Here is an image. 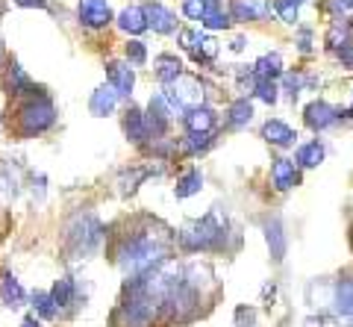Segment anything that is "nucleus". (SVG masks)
<instances>
[{
  "mask_svg": "<svg viewBox=\"0 0 353 327\" xmlns=\"http://www.w3.org/2000/svg\"><path fill=\"white\" fill-rule=\"evenodd\" d=\"M53 121H57V109H53V103L44 95H36L32 101H27L24 106L18 109L21 136H39L48 127H53Z\"/></svg>",
  "mask_w": 353,
  "mask_h": 327,
  "instance_id": "3",
  "label": "nucleus"
},
{
  "mask_svg": "<svg viewBox=\"0 0 353 327\" xmlns=\"http://www.w3.org/2000/svg\"><path fill=\"white\" fill-rule=\"evenodd\" d=\"M162 95H165V101L171 103L174 112H192V109L203 106V86H201V80L185 77V74L180 80L165 86Z\"/></svg>",
  "mask_w": 353,
  "mask_h": 327,
  "instance_id": "5",
  "label": "nucleus"
},
{
  "mask_svg": "<svg viewBox=\"0 0 353 327\" xmlns=\"http://www.w3.org/2000/svg\"><path fill=\"white\" fill-rule=\"evenodd\" d=\"M206 6H209V0H185V3H183V12H185V18L201 21L203 12H206Z\"/></svg>",
  "mask_w": 353,
  "mask_h": 327,
  "instance_id": "34",
  "label": "nucleus"
},
{
  "mask_svg": "<svg viewBox=\"0 0 353 327\" xmlns=\"http://www.w3.org/2000/svg\"><path fill=\"white\" fill-rule=\"evenodd\" d=\"M347 112H341V109H333L330 103H324V101H312L306 106V112H303V118H306V124L312 127V130H327V127H333L339 118H345Z\"/></svg>",
  "mask_w": 353,
  "mask_h": 327,
  "instance_id": "9",
  "label": "nucleus"
},
{
  "mask_svg": "<svg viewBox=\"0 0 353 327\" xmlns=\"http://www.w3.org/2000/svg\"><path fill=\"white\" fill-rule=\"evenodd\" d=\"M265 239H268V248H271V257L283 263L285 257V233L280 227V218H271V221H265Z\"/></svg>",
  "mask_w": 353,
  "mask_h": 327,
  "instance_id": "17",
  "label": "nucleus"
},
{
  "mask_svg": "<svg viewBox=\"0 0 353 327\" xmlns=\"http://www.w3.org/2000/svg\"><path fill=\"white\" fill-rule=\"evenodd\" d=\"M18 6H24V9H44L48 6V0H15Z\"/></svg>",
  "mask_w": 353,
  "mask_h": 327,
  "instance_id": "40",
  "label": "nucleus"
},
{
  "mask_svg": "<svg viewBox=\"0 0 353 327\" xmlns=\"http://www.w3.org/2000/svg\"><path fill=\"white\" fill-rule=\"evenodd\" d=\"M289 3H294V6H297V3H303V0H289Z\"/></svg>",
  "mask_w": 353,
  "mask_h": 327,
  "instance_id": "44",
  "label": "nucleus"
},
{
  "mask_svg": "<svg viewBox=\"0 0 353 327\" xmlns=\"http://www.w3.org/2000/svg\"><path fill=\"white\" fill-rule=\"evenodd\" d=\"M118 97H121V95L112 89V86H101V89L92 95V101H88V109H92V115L106 118V115H112V112H115Z\"/></svg>",
  "mask_w": 353,
  "mask_h": 327,
  "instance_id": "11",
  "label": "nucleus"
},
{
  "mask_svg": "<svg viewBox=\"0 0 353 327\" xmlns=\"http://www.w3.org/2000/svg\"><path fill=\"white\" fill-rule=\"evenodd\" d=\"M203 189V174L201 171H185L180 180H176V186H174V195L176 198H192V195H197Z\"/></svg>",
  "mask_w": 353,
  "mask_h": 327,
  "instance_id": "24",
  "label": "nucleus"
},
{
  "mask_svg": "<svg viewBox=\"0 0 353 327\" xmlns=\"http://www.w3.org/2000/svg\"><path fill=\"white\" fill-rule=\"evenodd\" d=\"M24 289H21V283L12 277V275H6L3 280H0V301L6 304V307H21V304H24Z\"/></svg>",
  "mask_w": 353,
  "mask_h": 327,
  "instance_id": "23",
  "label": "nucleus"
},
{
  "mask_svg": "<svg viewBox=\"0 0 353 327\" xmlns=\"http://www.w3.org/2000/svg\"><path fill=\"white\" fill-rule=\"evenodd\" d=\"M118 27L130 32V36H139V32L148 30V15H145V6H127L124 12L118 15Z\"/></svg>",
  "mask_w": 353,
  "mask_h": 327,
  "instance_id": "14",
  "label": "nucleus"
},
{
  "mask_svg": "<svg viewBox=\"0 0 353 327\" xmlns=\"http://www.w3.org/2000/svg\"><path fill=\"white\" fill-rule=\"evenodd\" d=\"M201 41H203V36H201V32H194V30H183V32H180V45H183L185 50H194L197 45H201Z\"/></svg>",
  "mask_w": 353,
  "mask_h": 327,
  "instance_id": "37",
  "label": "nucleus"
},
{
  "mask_svg": "<svg viewBox=\"0 0 353 327\" xmlns=\"http://www.w3.org/2000/svg\"><path fill=\"white\" fill-rule=\"evenodd\" d=\"M192 53H194V59H197V62H209V59H212L215 53H218V45H215L212 39H206V36H203V41H201V45H197Z\"/></svg>",
  "mask_w": 353,
  "mask_h": 327,
  "instance_id": "33",
  "label": "nucleus"
},
{
  "mask_svg": "<svg viewBox=\"0 0 353 327\" xmlns=\"http://www.w3.org/2000/svg\"><path fill=\"white\" fill-rule=\"evenodd\" d=\"M285 86H289V95L294 97V95H297V89H301V77H294V74H289V77H285Z\"/></svg>",
  "mask_w": 353,
  "mask_h": 327,
  "instance_id": "41",
  "label": "nucleus"
},
{
  "mask_svg": "<svg viewBox=\"0 0 353 327\" xmlns=\"http://www.w3.org/2000/svg\"><path fill=\"white\" fill-rule=\"evenodd\" d=\"M268 12V6L262 3V0H236L233 6H230V15L236 21H256Z\"/></svg>",
  "mask_w": 353,
  "mask_h": 327,
  "instance_id": "21",
  "label": "nucleus"
},
{
  "mask_svg": "<svg viewBox=\"0 0 353 327\" xmlns=\"http://www.w3.org/2000/svg\"><path fill=\"white\" fill-rule=\"evenodd\" d=\"M250 118H253V106H250L248 97H241V101H236L233 106H230V124L233 127L250 124Z\"/></svg>",
  "mask_w": 353,
  "mask_h": 327,
  "instance_id": "26",
  "label": "nucleus"
},
{
  "mask_svg": "<svg viewBox=\"0 0 353 327\" xmlns=\"http://www.w3.org/2000/svg\"><path fill=\"white\" fill-rule=\"evenodd\" d=\"M301 50H309V32H301Z\"/></svg>",
  "mask_w": 353,
  "mask_h": 327,
  "instance_id": "42",
  "label": "nucleus"
},
{
  "mask_svg": "<svg viewBox=\"0 0 353 327\" xmlns=\"http://www.w3.org/2000/svg\"><path fill=\"white\" fill-rule=\"evenodd\" d=\"M171 103L165 101V95H157V97H150V103H148V115H145V121H148V133L150 136H162L165 133V127H168L171 121Z\"/></svg>",
  "mask_w": 353,
  "mask_h": 327,
  "instance_id": "8",
  "label": "nucleus"
},
{
  "mask_svg": "<svg viewBox=\"0 0 353 327\" xmlns=\"http://www.w3.org/2000/svg\"><path fill=\"white\" fill-rule=\"evenodd\" d=\"M127 59L132 62V65H141L148 59V50H145V45H141V41H130L127 45Z\"/></svg>",
  "mask_w": 353,
  "mask_h": 327,
  "instance_id": "36",
  "label": "nucleus"
},
{
  "mask_svg": "<svg viewBox=\"0 0 353 327\" xmlns=\"http://www.w3.org/2000/svg\"><path fill=\"white\" fill-rule=\"evenodd\" d=\"M327 45L330 48H345L347 45V27L341 24V21H336V27L327 32Z\"/></svg>",
  "mask_w": 353,
  "mask_h": 327,
  "instance_id": "32",
  "label": "nucleus"
},
{
  "mask_svg": "<svg viewBox=\"0 0 353 327\" xmlns=\"http://www.w3.org/2000/svg\"><path fill=\"white\" fill-rule=\"evenodd\" d=\"M339 57H341V62H345V65H353V45H350V41L345 48H339Z\"/></svg>",
  "mask_w": 353,
  "mask_h": 327,
  "instance_id": "39",
  "label": "nucleus"
},
{
  "mask_svg": "<svg viewBox=\"0 0 353 327\" xmlns=\"http://www.w3.org/2000/svg\"><path fill=\"white\" fill-rule=\"evenodd\" d=\"M21 327H41V321H39V319H32V315H30V319H24V324H21Z\"/></svg>",
  "mask_w": 353,
  "mask_h": 327,
  "instance_id": "43",
  "label": "nucleus"
},
{
  "mask_svg": "<svg viewBox=\"0 0 353 327\" xmlns=\"http://www.w3.org/2000/svg\"><path fill=\"white\" fill-rule=\"evenodd\" d=\"M106 77H109V86L121 95V97H130L132 95V86H136V74L127 62H109L106 65Z\"/></svg>",
  "mask_w": 353,
  "mask_h": 327,
  "instance_id": "10",
  "label": "nucleus"
},
{
  "mask_svg": "<svg viewBox=\"0 0 353 327\" xmlns=\"http://www.w3.org/2000/svg\"><path fill=\"white\" fill-rule=\"evenodd\" d=\"M153 68H157V80H159V83H165V86L183 77V62L176 59V57H171V53H162V57L157 59V65H153Z\"/></svg>",
  "mask_w": 353,
  "mask_h": 327,
  "instance_id": "18",
  "label": "nucleus"
},
{
  "mask_svg": "<svg viewBox=\"0 0 353 327\" xmlns=\"http://www.w3.org/2000/svg\"><path fill=\"white\" fill-rule=\"evenodd\" d=\"M103 239V227L97 221V215L92 212H80L71 218V224L65 227V250L77 259H85L88 254H94V248Z\"/></svg>",
  "mask_w": 353,
  "mask_h": 327,
  "instance_id": "2",
  "label": "nucleus"
},
{
  "mask_svg": "<svg viewBox=\"0 0 353 327\" xmlns=\"http://www.w3.org/2000/svg\"><path fill=\"white\" fill-rule=\"evenodd\" d=\"M124 130H127V139L141 145V141H148L150 133H148V121H145V112H139V109H130L127 118H124Z\"/></svg>",
  "mask_w": 353,
  "mask_h": 327,
  "instance_id": "19",
  "label": "nucleus"
},
{
  "mask_svg": "<svg viewBox=\"0 0 353 327\" xmlns=\"http://www.w3.org/2000/svg\"><path fill=\"white\" fill-rule=\"evenodd\" d=\"M150 171H145V168H139V171H132V174H124V180H121V192H136V183L139 180H145Z\"/></svg>",
  "mask_w": 353,
  "mask_h": 327,
  "instance_id": "35",
  "label": "nucleus"
},
{
  "mask_svg": "<svg viewBox=\"0 0 353 327\" xmlns=\"http://www.w3.org/2000/svg\"><path fill=\"white\" fill-rule=\"evenodd\" d=\"M262 136H265V141H271V145H277V148H289L297 139L294 130L289 124H283V121H265Z\"/></svg>",
  "mask_w": 353,
  "mask_h": 327,
  "instance_id": "15",
  "label": "nucleus"
},
{
  "mask_svg": "<svg viewBox=\"0 0 353 327\" xmlns=\"http://www.w3.org/2000/svg\"><path fill=\"white\" fill-rule=\"evenodd\" d=\"M253 92H256V97H259V101H265V103L277 101V83H274V80H256V89H253Z\"/></svg>",
  "mask_w": 353,
  "mask_h": 327,
  "instance_id": "31",
  "label": "nucleus"
},
{
  "mask_svg": "<svg viewBox=\"0 0 353 327\" xmlns=\"http://www.w3.org/2000/svg\"><path fill=\"white\" fill-rule=\"evenodd\" d=\"M80 24L88 30H101L112 21V12H109V3L106 0H80Z\"/></svg>",
  "mask_w": 353,
  "mask_h": 327,
  "instance_id": "7",
  "label": "nucleus"
},
{
  "mask_svg": "<svg viewBox=\"0 0 353 327\" xmlns=\"http://www.w3.org/2000/svg\"><path fill=\"white\" fill-rule=\"evenodd\" d=\"M321 159H324V148L318 145V141H309V145L297 150V162H301L303 168H315Z\"/></svg>",
  "mask_w": 353,
  "mask_h": 327,
  "instance_id": "25",
  "label": "nucleus"
},
{
  "mask_svg": "<svg viewBox=\"0 0 353 327\" xmlns=\"http://www.w3.org/2000/svg\"><path fill=\"white\" fill-rule=\"evenodd\" d=\"M271 180H274V186H277L280 192H285V189H292V186H297V183H301V174H297L294 162L277 159V162L271 166Z\"/></svg>",
  "mask_w": 353,
  "mask_h": 327,
  "instance_id": "13",
  "label": "nucleus"
},
{
  "mask_svg": "<svg viewBox=\"0 0 353 327\" xmlns=\"http://www.w3.org/2000/svg\"><path fill=\"white\" fill-rule=\"evenodd\" d=\"M165 259V245L153 236H130L124 245L118 248V266L127 275H141V271L157 268Z\"/></svg>",
  "mask_w": 353,
  "mask_h": 327,
  "instance_id": "1",
  "label": "nucleus"
},
{
  "mask_svg": "<svg viewBox=\"0 0 353 327\" xmlns=\"http://www.w3.org/2000/svg\"><path fill=\"white\" fill-rule=\"evenodd\" d=\"M280 74H283L280 53H265V57L253 65V77H256V80H277Z\"/></svg>",
  "mask_w": 353,
  "mask_h": 327,
  "instance_id": "20",
  "label": "nucleus"
},
{
  "mask_svg": "<svg viewBox=\"0 0 353 327\" xmlns=\"http://www.w3.org/2000/svg\"><path fill=\"white\" fill-rule=\"evenodd\" d=\"M224 224L218 221V215H206L201 221H194L189 227H183L180 233V245L185 250H209V248H218L221 239H224Z\"/></svg>",
  "mask_w": 353,
  "mask_h": 327,
  "instance_id": "4",
  "label": "nucleus"
},
{
  "mask_svg": "<svg viewBox=\"0 0 353 327\" xmlns=\"http://www.w3.org/2000/svg\"><path fill=\"white\" fill-rule=\"evenodd\" d=\"M212 124H215V112L206 106H197L192 112H185V130L189 133H212Z\"/></svg>",
  "mask_w": 353,
  "mask_h": 327,
  "instance_id": "16",
  "label": "nucleus"
},
{
  "mask_svg": "<svg viewBox=\"0 0 353 327\" xmlns=\"http://www.w3.org/2000/svg\"><path fill=\"white\" fill-rule=\"evenodd\" d=\"M145 15H148V27L153 32H171L176 27V18L171 9H165L162 3H148L145 6Z\"/></svg>",
  "mask_w": 353,
  "mask_h": 327,
  "instance_id": "12",
  "label": "nucleus"
},
{
  "mask_svg": "<svg viewBox=\"0 0 353 327\" xmlns=\"http://www.w3.org/2000/svg\"><path fill=\"white\" fill-rule=\"evenodd\" d=\"M209 141H212V133H189V139L183 141L185 154H197V150H206Z\"/></svg>",
  "mask_w": 353,
  "mask_h": 327,
  "instance_id": "30",
  "label": "nucleus"
},
{
  "mask_svg": "<svg viewBox=\"0 0 353 327\" xmlns=\"http://www.w3.org/2000/svg\"><path fill=\"white\" fill-rule=\"evenodd\" d=\"M277 12H280L283 21H289V24H294V21H297V6L289 3V0H280V3H277Z\"/></svg>",
  "mask_w": 353,
  "mask_h": 327,
  "instance_id": "38",
  "label": "nucleus"
},
{
  "mask_svg": "<svg viewBox=\"0 0 353 327\" xmlns=\"http://www.w3.org/2000/svg\"><path fill=\"white\" fill-rule=\"evenodd\" d=\"M32 307H36L41 319H53V315L59 313L57 301H53V295H48V292H36V295H32Z\"/></svg>",
  "mask_w": 353,
  "mask_h": 327,
  "instance_id": "28",
  "label": "nucleus"
},
{
  "mask_svg": "<svg viewBox=\"0 0 353 327\" xmlns=\"http://www.w3.org/2000/svg\"><path fill=\"white\" fill-rule=\"evenodd\" d=\"M333 313L341 324L353 327V277H345L333 289Z\"/></svg>",
  "mask_w": 353,
  "mask_h": 327,
  "instance_id": "6",
  "label": "nucleus"
},
{
  "mask_svg": "<svg viewBox=\"0 0 353 327\" xmlns=\"http://www.w3.org/2000/svg\"><path fill=\"white\" fill-rule=\"evenodd\" d=\"M9 89H12L15 95L36 92V89H32V83H30V77L24 74V68H18V65H12V77H9Z\"/></svg>",
  "mask_w": 353,
  "mask_h": 327,
  "instance_id": "29",
  "label": "nucleus"
},
{
  "mask_svg": "<svg viewBox=\"0 0 353 327\" xmlns=\"http://www.w3.org/2000/svg\"><path fill=\"white\" fill-rule=\"evenodd\" d=\"M201 24H203L206 30H227V27H230V12L218 3V0H209L206 12H203V18H201Z\"/></svg>",
  "mask_w": 353,
  "mask_h": 327,
  "instance_id": "22",
  "label": "nucleus"
},
{
  "mask_svg": "<svg viewBox=\"0 0 353 327\" xmlns=\"http://www.w3.org/2000/svg\"><path fill=\"white\" fill-rule=\"evenodd\" d=\"M74 292H77V286H74V280L71 277H62V280H57V286H53V301H57V307H68V304L74 301Z\"/></svg>",
  "mask_w": 353,
  "mask_h": 327,
  "instance_id": "27",
  "label": "nucleus"
}]
</instances>
